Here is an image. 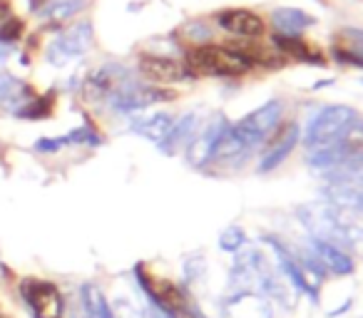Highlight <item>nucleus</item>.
<instances>
[{
  "mask_svg": "<svg viewBox=\"0 0 363 318\" xmlns=\"http://www.w3.org/2000/svg\"><path fill=\"white\" fill-rule=\"evenodd\" d=\"M298 219L306 227L308 237L323 239V242L336 244L343 251L363 256V227L346 222L338 209L328 204H303L298 207Z\"/></svg>",
  "mask_w": 363,
  "mask_h": 318,
  "instance_id": "1",
  "label": "nucleus"
},
{
  "mask_svg": "<svg viewBox=\"0 0 363 318\" xmlns=\"http://www.w3.org/2000/svg\"><path fill=\"white\" fill-rule=\"evenodd\" d=\"M254 67V60L242 50L224 45L204 42L187 52V70L194 75H214V77H239L247 75Z\"/></svg>",
  "mask_w": 363,
  "mask_h": 318,
  "instance_id": "2",
  "label": "nucleus"
},
{
  "mask_svg": "<svg viewBox=\"0 0 363 318\" xmlns=\"http://www.w3.org/2000/svg\"><path fill=\"white\" fill-rule=\"evenodd\" d=\"M281 120H284V102L281 100H269L267 105H262L259 110L249 112L247 117H242L239 122L229 125L232 135L247 147V152L262 149L274 135L277 130L281 127Z\"/></svg>",
  "mask_w": 363,
  "mask_h": 318,
  "instance_id": "3",
  "label": "nucleus"
},
{
  "mask_svg": "<svg viewBox=\"0 0 363 318\" xmlns=\"http://www.w3.org/2000/svg\"><path fill=\"white\" fill-rule=\"evenodd\" d=\"M358 152H363V117L361 115L353 117L333 142H328V144L308 152L306 162L311 164V167L326 169L328 172V169L348 162V159L356 157Z\"/></svg>",
  "mask_w": 363,
  "mask_h": 318,
  "instance_id": "4",
  "label": "nucleus"
},
{
  "mask_svg": "<svg viewBox=\"0 0 363 318\" xmlns=\"http://www.w3.org/2000/svg\"><path fill=\"white\" fill-rule=\"evenodd\" d=\"M358 112L351 110L348 105H326L308 120L306 130L301 135V142L308 152L333 142L343 132V127L356 117Z\"/></svg>",
  "mask_w": 363,
  "mask_h": 318,
  "instance_id": "5",
  "label": "nucleus"
},
{
  "mask_svg": "<svg viewBox=\"0 0 363 318\" xmlns=\"http://www.w3.org/2000/svg\"><path fill=\"white\" fill-rule=\"evenodd\" d=\"M21 298L33 318H65V298L52 281L23 278Z\"/></svg>",
  "mask_w": 363,
  "mask_h": 318,
  "instance_id": "6",
  "label": "nucleus"
},
{
  "mask_svg": "<svg viewBox=\"0 0 363 318\" xmlns=\"http://www.w3.org/2000/svg\"><path fill=\"white\" fill-rule=\"evenodd\" d=\"M90 45H92V25L85 21V23H77V25L72 28L70 33H65V35L55 38V40L48 45L45 57L50 65L62 67L70 60H75V57L85 55Z\"/></svg>",
  "mask_w": 363,
  "mask_h": 318,
  "instance_id": "7",
  "label": "nucleus"
},
{
  "mask_svg": "<svg viewBox=\"0 0 363 318\" xmlns=\"http://www.w3.org/2000/svg\"><path fill=\"white\" fill-rule=\"evenodd\" d=\"M229 125H232V122H229L227 117L217 115L207 122V127H204L202 132H197V135L192 137V142L187 144V159L192 167L202 169L212 162L214 149H217L219 140L224 137V132H227Z\"/></svg>",
  "mask_w": 363,
  "mask_h": 318,
  "instance_id": "8",
  "label": "nucleus"
},
{
  "mask_svg": "<svg viewBox=\"0 0 363 318\" xmlns=\"http://www.w3.org/2000/svg\"><path fill=\"white\" fill-rule=\"evenodd\" d=\"M174 92L172 90H162V87H145L137 85V82H130L122 90H117L112 95V110L117 112H137L145 110L150 105H157V102H169L174 100Z\"/></svg>",
  "mask_w": 363,
  "mask_h": 318,
  "instance_id": "9",
  "label": "nucleus"
},
{
  "mask_svg": "<svg viewBox=\"0 0 363 318\" xmlns=\"http://www.w3.org/2000/svg\"><path fill=\"white\" fill-rule=\"evenodd\" d=\"M264 242H267L269 246L274 249V256H277V261H279V266H281L284 276L291 281V286L296 288V291L306 293V296L311 298L313 303H318V286L306 276V271L301 268V263L296 261V254H294L284 242H279L277 237H264Z\"/></svg>",
  "mask_w": 363,
  "mask_h": 318,
  "instance_id": "10",
  "label": "nucleus"
},
{
  "mask_svg": "<svg viewBox=\"0 0 363 318\" xmlns=\"http://www.w3.org/2000/svg\"><path fill=\"white\" fill-rule=\"evenodd\" d=\"M298 142H301V130H298L296 122H289V125L279 127L277 135L267 142V149L262 152L259 172L267 174V172H274L277 167H281Z\"/></svg>",
  "mask_w": 363,
  "mask_h": 318,
  "instance_id": "11",
  "label": "nucleus"
},
{
  "mask_svg": "<svg viewBox=\"0 0 363 318\" xmlns=\"http://www.w3.org/2000/svg\"><path fill=\"white\" fill-rule=\"evenodd\" d=\"M217 23L222 30L239 38H249V40H257L267 33L264 18L254 11H247V8H229V11L217 13Z\"/></svg>",
  "mask_w": 363,
  "mask_h": 318,
  "instance_id": "12",
  "label": "nucleus"
},
{
  "mask_svg": "<svg viewBox=\"0 0 363 318\" xmlns=\"http://www.w3.org/2000/svg\"><path fill=\"white\" fill-rule=\"evenodd\" d=\"M140 67L142 77L152 82H160V85H167V82H184L189 77V70L182 62L172 60V57L164 55H152V52H145L140 55Z\"/></svg>",
  "mask_w": 363,
  "mask_h": 318,
  "instance_id": "13",
  "label": "nucleus"
},
{
  "mask_svg": "<svg viewBox=\"0 0 363 318\" xmlns=\"http://www.w3.org/2000/svg\"><path fill=\"white\" fill-rule=\"evenodd\" d=\"M306 246H308V251L313 254V259L323 266V271H331V273H336V276H348V273H353V268H356L353 266L351 254L338 249L336 244L308 237Z\"/></svg>",
  "mask_w": 363,
  "mask_h": 318,
  "instance_id": "14",
  "label": "nucleus"
},
{
  "mask_svg": "<svg viewBox=\"0 0 363 318\" xmlns=\"http://www.w3.org/2000/svg\"><path fill=\"white\" fill-rule=\"evenodd\" d=\"M227 318H272V306L262 293L237 291L227 301Z\"/></svg>",
  "mask_w": 363,
  "mask_h": 318,
  "instance_id": "15",
  "label": "nucleus"
},
{
  "mask_svg": "<svg viewBox=\"0 0 363 318\" xmlns=\"http://www.w3.org/2000/svg\"><path fill=\"white\" fill-rule=\"evenodd\" d=\"M197 125H199V117L194 115V112H189V115H184L182 120H177L174 125L169 127L167 137L157 147H160L164 154H177L179 147H187L189 142H192V137L197 135Z\"/></svg>",
  "mask_w": 363,
  "mask_h": 318,
  "instance_id": "16",
  "label": "nucleus"
},
{
  "mask_svg": "<svg viewBox=\"0 0 363 318\" xmlns=\"http://www.w3.org/2000/svg\"><path fill=\"white\" fill-rule=\"evenodd\" d=\"M272 23L281 35H301L306 28L316 23V18L298 11V8H279V11L272 13Z\"/></svg>",
  "mask_w": 363,
  "mask_h": 318,
  "instance_id": "17",
  "label": "nucleus"
},
{
  "mask_svg": "<svg viewBox=\"0 0 363 318\" xmlns=\"http://www.w3.org/2000/svg\"><path fill=\"white\" fill-rule=\"evenodd\" d=\"M272 40L281 50V55L298 57V60L313 62V65H323V57H318V52L301 35H281V33H277V35H272Z\"/></svg>",
  "mask_w": 363,
  "mask_h": 318,
  "instance_id": "18",
  "label": "nucleus"
},
{
  "mask_svg": "<svg viewBox=\"0 0 363 318\" xmlns=\"http://www.w3.org/2000/svg\"><path fill=\"white\" fill-rule=\"evenodd\" d=\"M80 308L85 311L87 318H115L105 293L95 283H82L80 286Z\"/></svg>",
  "mask_w": 363,
  "mask_h": 318,
  "instance_id": "19",
  "label": "nucleus"
},
{
  "mask_svg": "<svg viewBox=\"0 0 363 318\" xmlns=\"http://www.w3.org/2000/svg\"><path fill=\"white\" fill-rule=\"evenodd\" d=\"M172 125H174V117L167 115V112H157V115H150V117H145V120H137L135 125H132V132H137V135L145 137V140H152L155 144H160L167 137Z\"/></svg>",
  "mask_w": 363,
  "mask_h": 318,
  "instance_id": "20",
  "label": "nucleus"
},
{
  "mask_svg": "<svg viewBox=\"0 0 363 318\" xmlns=\"http://www.w3.org/2000/svg\"><path fill=\"white\" fill-rule=\"evenodd\" d=\"M55 110V92H45L43 97H33L28 105H21L16 110V117L21 120H45Z\"/></svg>",
  "mask_w": 363,
  "mask_h": 318,
  "instance_id": "21",
  "label": "nucleus"
},
{
  "mask_svg": "<svg viewBox=\"0 0 363 318\" xmlns=\"http://www.w3.org/2000/svg\"><path fill=\"white\" fill-rule=\"evenodd\" d=\"M85 11V0H57V3H50L48 8L40 11V18H52V21H65V18H72L77 13Z\"/></svg>",
  "mask_w": 363,
  "mask_h": 318,
  "instance_id": "22",
  "label": "nucleus"
},
{
  "mask_svg": "<svg viewBox=\"0 0 363 318\" xmlns=\"http://www.w3.org/2000/svg\"><path fill=\"white\" fill-rule=\"evenodd\" d=\"M244 244H247V234H244L242 227L224 229L222 237H219V246H222V251H229V254H237Z\"/></svg>",
  "mask_w": 363,
  "mask_h": 318,
  "instance_id": "23",
  "label": "nucleus"
},
{
  "mask_svg": "<svg viewBox=\"0 0 363 318\" xmlns=\"http://www.w3.org/2000/svg\"><path fill=\"white\" fill-rule=\"evenodd\" d=\"M23 33H26V23L21 18H6L3 25H0V42H6V45H13L16 40H21Z\"/></svg>",
  "mask_w": 363,
  "mask_h": 318,
  "instance_id": "24",
  "label": "nucleus"
},
{
  "mask_svg": "<svg viewBox=\"0 0 363 318\" xmlns=\"http://www.w3.org/2000/svg\"><path fill=\"white\" fill-rule=\"evenodd\" d=\"M184 271H187V281H197V278L204 273V259L202 256H192L187 261V266H184Z\"/></svg>",
  "mask_w": 363,
  "mask_h": 318,
  "instance_id": "25",
  "label": "nucleus"
},
{
  "mask_svg": "<svg viewBox=\"0 0 363 318\" xmlns=\"http://www.w3.org/2000/svg\"><path fill=\"white\" fill-rule=\"evenodd\" d=\"M62 147V137L60 140H48V137H40V140L35 142V149L43 152V154H52V152H57Z\"/></svg>",
  "mask_w": 363,
  "mask_h": 318,
  "instance_id": "26",
  "label": "nucleus"
},
{
  "mask_svg": "<svg viewBox=\"0 0 363 318\" xmlns=\"http://www.w3.org/2000/svg\"><path fill=\"white\" fill-rule=\"evenodd\" d=\"M6 18H11V6H8L6 0H0V25H3Z\"/></svg>",
  "mask_w": 363,
  "mask_h": 318,
  "instance_id": "27",
  "label": "nucleus"
},
{
  "mask_svg": "<svg viewBox=\"0 0 363 318\" xmlns=\"http://www.w3.org/2000/svg\"><path fill=\"white\" fill-rule=\"evenodd\" d=\"M152 318H169V316H164V313H160V311H155V308H152Z\"/></svg>",
  "mask_w": 363,
  "mask_h": 318,
  "instance_id": "28",
  "label": "nucleus"
},
{
  "mask_svg": "<svg viewBox=\"0 0 363 318\" xmlns=\"http://www.w3.org/2000/svg\"><path fill=\"white\" fill-rule=\"evenodd\" d=\"M28 3H30L33 11H38V3H40V0H28ZM43 3H45V0H43Z\"/></svg>",
  "mask_w": 363,
  "mask_h": 318,
  "instance_id": "29",
  "label": "nucleus"
},
{
  "mask_svg": "<svg viewBox=\"0 0 363 318\" xmlns=\"http://www.w3.org/2000/svg\"><path fill=\"white\" fill-rule=\"evenodd\" d=\"M0 318H8V316H6V313H3V311H0Z\"/></svg>",
  "mask_w": 363,
  "mask_h": 318,
  "instance_id": "30",
  "label": "nucleus"
}]
</instances>
